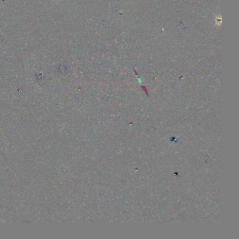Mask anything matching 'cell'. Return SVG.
<instances>
[{"label": "cell", "mask_w": 239, "mask_h": 239, "mask_svg": "<svg viewBox=\"0 0 239 239\" xmlns=\"http://www.w3.org/2000/svg\"><path fill=\"white\" fill-rule=\"evenodd\" d=\"M221 23H222V19H221V16H216V19H215V23L217 25H221Z\"/></svg>", "instance_id": "obj_1"}]
</instances>
